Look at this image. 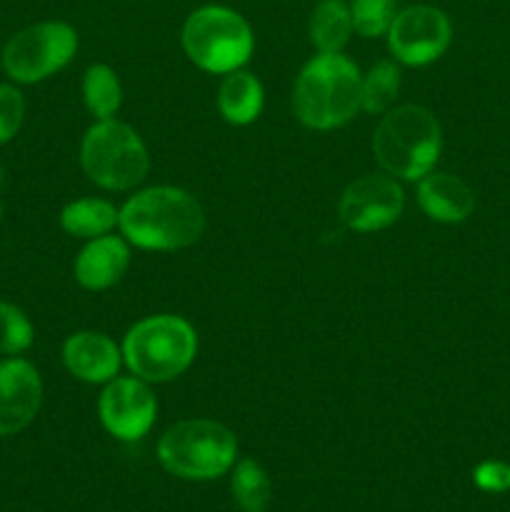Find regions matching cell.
Wrapping results in <instances>:
<instances>
[{"label":"cell","instance_id":"cell-22","mask_svg":"<svg viewBox=\"0 0 510 512\" xmlns=\"http://www.w3.org/2000/svg\"><path fill=\"white\" fill-rule=\"evenodd\" d=\"M35 340V328L28 313L13 303L0 300V353L23 355Z\"/></svg>","mask_w":510,"mask_h":512},{"label":"cell","instance_id":"cell-15","mask_svg":"<svg viewBox=\"0 0 510 512\" xmlns=\"http://www.w3.org/2000/svg\"><path fill=\"white\" fill-rule=\"evenodd\" d=\"M415 198H418L420 210L435 223H463L475 210V195L470 185L458 175L440 173V170H430L418 180Z\"/></svg>","mask_w":510,"mask_h":512},{"label":"cell","instance_id":"cell-11","mask_svg":"<svg viewBox=\"0 0 510 512\" xmlns=\"http://www.w3.org/2000/svg\"><path fill=\"white\" fill-rule=\"evenodd\" d=\"M155 415H158V400L145 380L135 375H118L103 385L98 398V418L115 440L123 443L143 440L153 430Z\"/></svg>","mask_w":510,"mask_h":512},{"label":"cell","instance_id":"cell-10","mask_svg":"<svg viewBox=\"0 0 510 512\" xmlns=\"http://www.w3.org/2000/svg\"><path fill=\"white\" fill-rule=\"evenodd\" d=\"M405 210V193L398 178L388 173L363 175L343 190L338 215L353 233H378L390 228Z\"/></svg>","mask_w":510,"mask_h":512},{"label":"cell","instance_id":"cell-20","mask_svg":"<svg viewBox=\"0 0 510 512\" xmlns=\"http://www.w3.org/2000/svg\"><path fill=\"white\" fill-rule=\"evenodd\" d=\"M83 100L95 120L115 118L123 103V85L110 65L93 63L83 75Z\"/></svg>","mask_w":510,"mask_h":512},{"label":"cell","instance_id":"cell-17","mask_svg":"<svg viewBox=\"0 0 510 512\" xmlns=\"http://www.w3.org/2000/svg\"><path fill=\"white\" fill-rule=\"evenodd\" d=\"M353 33V15L345 0H320L310 13L308 35L318 53H343Z\"/></svg>","mask_w":510,"mask_h":512},{"label":"cell","instance_id":"cell-21","mask_svg":"<svg viewBox=\"0 0 510 512\" xmlns=\"http://www.w3.org/2000/svg\"><path fill=\"white\" fill-rule=\"evenodd\" d=\"M400 90V68L395 60H378L360 78V110L370 115H383L393 108Z\"/></svg>","mask_w":510,"mask_h":512},{"label":"cell","instance_id":"cell-23","mask_svg":"<svg viewBox=\"0 0 510 512\" xmlns=\"http://www.w3.org/2000/svg\"><path fill=\"white\" fill-rule=\"evenodd\" d=\"M395 13H398V0H353L350 3L353 28L363 38H380L388 33Z\"/></svg>","mask_w":510,"mask_h":512},{"label":"cell","instance_id":"cell-13","mask_svg":"<svg viewBox=\"0 0 510 512\" xmlns=\"http://www.w3.org/2000/svg\"><path fill=\"white\" fill-rule=\"evenodd\" d=\"M63 365L80 383L105 385L118 378L123 350L110 335L78 330L63 343Z\"/></svg>","mask_w":510,"mask_h":512},{"label":"cell","instance_id":"cell-16","mask_svg":"<svg viewBox=\"0 0 510 512\" xmlns=\"http://www.w3.org/2000/svg\"><path fill=\"white\" fill-rule=\"evenodd\" d=\"M215 103H218V113L223 115L225 123L243 128V125L255 123L260 113H263V83L253 73H248V70H233V73L223 75V80H220Z\"/></svg>","mask_w":510,"mask_h":512},{"label":"cell","instance_id":"cell-24","mask_svg":"<svg viewBox=\"0 0 510 512\" xmlns=\"http://www.w3.org/2000/svg\"><path fill=\"white\" fill-rule=\"evenodd\" d=\"M25 120V95L18 85H0V145L10 143L20 133Z\"/></svg>","mask_w":510,"mask_h":512},{"label":"cell","instance_id":"cell-5","mask_svg":"<svg viewBox=\"0 0 510 512\" xmlns=\"http://www.w3.org/2000/svg\"><path fill=\"white\" fill-rule=\"evenodd\" d=\"M160 465L180 480H215L230 473L238 460L233 430L210 418H190L170 425L158 440Z\"/></svg>","mask_w":510,"mask_h":512},{"label":"cell","instance_id":"cell-19","mask_svg":"<svg viewBox=\"0 0 510 512\" xmlns=\"http://www.w3.org/2000/svg\"><path fill=\"white\" fill-rule=\"evenodd\" d=\"M230 493L235 505L243 512H265L273 498V483L270 475L258 460H235L230 468Z\"/></svg>","mask_w":510,"mask_h":512},{"label":"cell","instance_id":"cell-1","mask_svg":"<svg viewBox=\"0 0 510 512\" xmlns=\"http://www.w3.org/2000/svg\"><path fill=\"white\" fill-rule=\"evenodd\" d=\"M118 228L135 248L173 253L198 243L205 230V210L188 190L153 185L125 200Z\"/></svg>","mask_w":510,"mask_h":512},{"label":"cell","instance_id":"cell-12","mask_svg":"<svg viewBox=\"0 0 510 512\" xmlns=\"http://www.w3.org/2000/svg\"><path fill=\"white\" fill-rule=\"evenodd\" d=\"M43 405V378L30 360L5 355L0 360V438L28 428Z\"/></svg>","mask_w":510,"mask_h":512},{"label":"cell","instance_id":"cell-8","mask_svg":"<svg viewBox=\"0 0 510 512\" xmlns=\"http://www.w3.org/2000/svg\"><path fill=\"white\" fill-rule=\"evenodd\" d=\"M78 53V33L65 20H40L18 30L5 43L0 65L18 85H35L53 78Z\"/></svg>","mask_w":510,"mask_h":512},{"label":"cell","instance_id":"cell-27","mask_svg":"<svg viewBox=\"0 0 510 512\" xmlns=\"http://www.w3.org/2000/svg\"><path fill=\"white\" fill-rule=\"evenodd\" d=\"M0 220H3V203H0Z\"/></svg>","mask_w":510,"mask_h":512},{"label":"cell","instance_id":"cell-4","mask_svg":"<svg viewBox=\"0 0 510 512\" xmlns=\"http://www.w3.org/2000/svg\"><path fill=\"white\" fill-rule=\"evenodd\" d=\"M120 350L123 363L135 378L150 385L170 383L193 365L198 355V333L180 315H148L125 333Z\"/></svg>","mask_w":510,"mask_h":512},{"label":"cell","instance_id":"cell-6","mask_svg":"<svg viewBox=\"0 0 510 512\" xmlns=\"http://www.w3.org/2000/svg\"><path fill=\"white\" fill-rule=\"evenodd\" d=\"M180 43L190 63L200 70L228 75L248 63L255 50V35L238 10L225 5H203L183 23Z\"/></svg>","mask_w":510,"mask_h":512},{"label":"cell","instance_id":"cell-7","mask_svg":"<svg viewBox=\"0 0 510 512\" xmlns=\"http://www.w3.org/2000/svg\"><path fill=\"white\" fill-rule=\"evenodd\" d=\"M80 165L90 183L113 193L133 190L148 178L150 155L143 138L128 123L95 120L80 143Z\"/></svg>","mask_w":510,"mask_h":512},{"label":"cell","instance_id":"cell-2","mask_svg":"<svg viewBox=\"0 0 510 512\" xmlns=\"http://www.w3.org/2000/svg\"><path fill=\"white\" fill-rule=\"evenodd\" d=\"M360 78L363 73L348 55H313L295 78V118L310 130L343 128L360 110Z\"/></svg>","mask_w":510,"mask_h":512},{"label":"cell","instance_id":"cell-26","mask_svg":"<svg viewBox=\"0 0 510 512\" xmlns=\"http://www.w3.org/2000/svg\"><path fill=\"white\" fill-rule=\"evenodd\" d=\"M3 178H5V173H3V165H0V185H3Z\"/></svg>","mask_w":510,"mask_h":512},{"label":"cell","instance_id":"cell-9","mask_svg":"<svg viewBox=\"0 0 510 512\" xmlns=\"http://www.w3.org/2000/svg\"><path fill=\"white\" fill-rule=\"evenodd\" d=\"M388 50L398 63L423 68L443 58L453 40V25L435 5H410L395 13L388 33Z\"/></svg>","mask_w":510,"mask_h":512},{"label":"cell","instance_id":"cell-25","mask_svg":"<svg viewBox=\"0 0 510 512\" xmlns=\"http://www.w3.org/2000/svg\"><path fill=\"white\" fill-rule=\"evenodd\" d=\"M473 483L483 493H508L510 490V465L503 460H483L475 465Z\"/></svg>","mask_w":510,"mask_h":512},{"label":"cell","instance_id":"cell-14","mask_svg":"<svg viewBox=\"0 0 510 512\" xmlns=\"http://www.w3.org/2000/svg\"><path fill=\"white\" fill-rule=\"evenodd\" d=\"M128 245V240L110 233L88 240L73 265L75 280H78L80 288L93 290V293L113 288L130 268Z\"/></svg>","mask_w":510,"mask_h":512},{"label":"cell","instance_id":"cell-18","mask_svg":"<svg viewBox=\"0 0 510 512\" xmlns=\"http://www.w3.org/2000/svg\"><path fill=\"white\" fill-rule=\"evenodd\" d=\"M120 208L105 198H78L70 200L60 210V228L73 238L93 240L108 235L118 228Z\"/></svg>","mask_w":510,"mask_h":512},{"label":"cell","instance_id":"cell-3","mask_svg":"<svg viewBox=\"0 0 510 512\" xmlns=\"http://www.w3.org/2000/svg\"><path fill=\"white\" fill-rule=\"evenodd\" d=\"M443 150L438 118L423 105H398L383 113L373 133V155L383 173L398 180H420L435 170Z\"/></svg>","mask_w":510,"mask_h":512}]
</instances>
